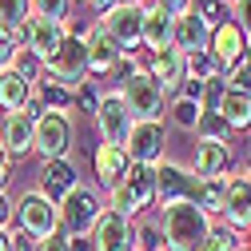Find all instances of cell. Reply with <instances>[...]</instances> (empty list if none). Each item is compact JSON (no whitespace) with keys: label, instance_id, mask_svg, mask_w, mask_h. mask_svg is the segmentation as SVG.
<instances>
[{"label":"cell","instance_id":"obj_20","mask_svg":"<svg viewBox=\"0 0 251 251\" xmlns=\"http://www.w3.org/2000/svg\"><path fill=\"white\" fill-rule=\"evenodd\" d=\"M32 144H36V120L28 112H16V116L0 120V148H4L12 160H16V155H28Z\"/></svg>","mask_w":251,"mask_h":251},{"label":"cell","instance_id":"obj_40","mask_svg":"<svg viewBox=\"0 0 251 251\" xmlns=\"http://www.w3.org/2000/svg\"><path fill=\"white\" fill-rule=\"evenodd\" d=\"M36 251H72V239H68L64 231H56V235L40 239V243H36Z\"/></svg>","mask_w":251,"mask_h":251},{"label":"cell","instance_id":"obj_31","mask_svg":"<svg viewBox=\"0 0 251 251\" xmlns=\"http://www.w3.org/2000/svg\"><path fill=\"white\" fill-rule=\"evenodd\" d=\"M196 136H200V140H211V144H227V140H231V128L224 124L219 112H203L200 124H196Z\"/></svg>","mask_w":251,"mask_h":251},{"label":"cell","instance_id":"obj_19","mask_svg":"<svg viewBox=\"0 0 251 251\" xmlns=\"http://www.w3.org/2000/svg\"><path fill=\"white\" fill-rule=\"evenodd\" d=\"M207 44H211V28L200 20L196 8H187L183 16H176V24H172V48L176 52L192 56V52H203Z\"/></svg>","mask_w":251,"mask_h":251},{"label":"cell","instance_id":"obj_23","mask_svg":"<svg viewBox=\"0 0 251 251\" xmlns=\"http://www.w3.org/2000/svg\"><path fill=\"white\" fill-rule=\"evenodd\" d=\"M32 92H36V84L24 80L16 68H4V72H0V108H4V116L24 112L28 104H32Z\"/></svg>","mask_w":251,"mask_h":251},{"label":"cell","instance_id":"obj_24","mask_svg":"<svg viewBox=\"0 0 251 251\" xmlns=\"http://www.w3.org/2000/svg\"><path fill=\"white\" fill-rule=\"evenodd\" d=\"M219 116L231 132H251V92L247 88H224V96H219Z\"/></svg>","mask_w":251,"mask_h":251},{"label":"cell","instance_id":"obj_6","mask_svg":"<svg viewBox=\"0 0 251 251\" xmlns=\"http://www.w3.org/2000/svg\"><path fill=\"white\" fill-rule=\"evenodd\" d=\"M100 211H104L100 192L80 183L76 192L60 203V231H64L68 239H88V231H92V224L100 219Z\"/></svg>","mask_w":251,"mask_h":251},{"label":"cell","instance_id":"obj_2","mask_svg":"<svg viewBox=\"0 0 251 251\" xmlns=\"http://www.w3.org/2000/svg\"><path fill=\"white\" fill-rule=\"evenodd\" d=\"M120 96L124 104L132 108L136 120H164V108H168V96H164V88L155 84L136 60L132 64H120Z\"/></svg>","mask_w":251,"mask_h":251},{"label":"cell","instance_id":"obj_21","mask_svg":"<svg viewBox=\"0 0 251 251\" xmlns=\"http://www.w3.org/2000/svg\"><path fill=\"white\" fill-rule=\"evenodd\" d=\"M192 168L200 179H224L231 172V148L227 144H211V140H200L196 144V155H192Z\"/></svg>","mask_w":251,"mask_h":251},{"label":"cell","instance_id":"obj_38","mask_svg":"<svg viewBox=\"0 0 251 251\" xmlns=\"http://www.w3.org/2000/svg\"><path fill=\"white\" fill-rule=\"evenodd\" d=\"M231 20L239 24V32L251 40V0H235L231 4Z\"/></svg>","mask_w":251,"mask_h":251},{"label":"cell","instance_id":"obj_28","mask_svg":"<svg viewBox=\"0 0 251 251\" xmlns=\"http://www.w3.org/2000/svg\"><path fill=\"white\" fill-rule=\"evenodd\" d=\"M224 76V68H219V60L203 48V52H192V56H183V80H196V84H211Z\"/></svg>","mask_w":251,"mask_h":251},{"label":"cell","instance_id":"obj_8","mask_svg":"<svg viewBox=\"0 0 251 251\" xmlns=\"http://www.w3.org/2000/svg\"><path fill=\"white\" fill-rule=\"evenodd\" d=\"M44 76H52L56 84H64L72 92L88 80V44L80 32H68V40L52 52V60L44 64Z\"/></svg>","mask_w":251,"mask_h":251},{"label":"cell","instance_id":"obj_42","mask_svg":"<svg viewBox=\"0 0 251 251\" xmlns=\"http://www.w3.org/2000/svg\"><path fill=\"white\" fill-rule=\"evenodd\" d=\"M0 231H12V200H8V192H0Z\"/></svg>","mask_w":251,"mask_h":251},{"label":"cell","instance_id":"obj_41","mask_svg":"<svg viewBox=\"0 0 251 251\" xmlns=\"http://www.w3.org/2000/svg\"><path fill=\"white\" fill-rule=\"evenodd\" d=\"M8 251H36V239L12 227V231H8Z\"/></svg>","mask_w":251,"mask_h":251},{"label":"cell","instance_id":"obj_10","mask_svg":"<svg viewBox=\"0 0 251 251\" xmlns=\"http://www.w3.org/2000/svg\"><path fill=\"white\" fill-rule=\"evenodd\" d=\"M128 155H132V164H144V168H160L168 160V128H164V120H136L132 124V136H128Z\"/></svg>","mask_w":251,"mask_h":251},{"label":"cell","instance_id":"obj_45","mask_svg":"<svg viewBox=\"0 0 251 251\" xmlns=\"http://www.w3.org/2000/svg\"><path fill=\"white\" fill-rule=\"evenodd\" d=\"M0 251H8V231H0Z\"/></svg>","mask_w":251,"mask_h":251},{"label":"cell","instance_id":"obj_39","mask_svg":"<svg viewBox=\"0 0 251 251\" xmlns=\"http://www.w3.org/2000/svg\"><path fill=\"white\" fill-rule=\"evenodd\" d=\"M144 4H151V8H160V12H168V16L176 20V16H183L187 8H192V0H144Z\"/></svg>","mask_w":251,"mask_h":251},{"label":"cell","instance_id":"obj_17","mask_svg":"<svg viewBox=\"0 0 251 251\" xmlns=\"http://www.w3.org/2000/svg\"><path fill=\"white\" fill-rule=\"evenodd\" d=\"M144 72L164 88V96L172 100L176 92H179V84H183V52H176V48H164V52H148V64H144Z\"/></svg>","mask_w":251,"mask_h":251},{"label":"cell","instance_id":"obj_44","mask_svg":"<svg viewBox=\"0 0 251 251\" xmlns=\"http://www.w3.org/2000/svg\"><path fill=\"white\" fill-rule=\"evenodd\" d=\"M116 4H120V0H88V8H92V16H96V20H100L104 12H112Z\"/></svg>","mask_w":251,"mask_h":251},{"label":"cell","instance_id":"obj_4","mask_svg":"<svg viewBox=\"0 0 251 251\" xmlns=\"http://www.w3.org/2000/svg\"><path fill=\"white\" fill-rule=\"evenodd\" d=\"M12 227L24 231V235H32V239L40 243V239H48V235L60 231V207L32 187V192H24V196L12 203Z\"/></svg>","mask_w":251,"mask_h":251},{"label":"cell","instance_id":"obj_3","mask_svg":"<svg viewBox=\"0 0 251 251\" xmlns=\"http://www.w3.org/2000/svg\"><path fill=\"white\" fill-rule=\"evenodd\" d=\"M151 203H155V168H144V164H132V172L108 192V207H116L128 219L144 215Z\"/></svg>","mask_w":251,"mask_h":251},{"label":"cell","instance_id":"obj_16","mask_svg":"<svg viewBox=\"0 0 251 251\" xmlns=\"http://www.w3.org/2000/svg\"><path fill=\"white\" fill-rule=\"evenodd\" d=\"M76 187H80V172H76V164L68 160V155H64V160H48V164L40 168V187H36V192L48 196L56 207L64 203Z\"/></svg>","mask_w":251,"mask_h":251},{"label":"cell","instance_id":"obj_11","mask_svg":"<svg viewBox=\"0 0 251 251\" xmlns=\"http://www.w3.org/2000/svg\"><path fill=\"white\" fill-rule=\"evenodd\" d=\"M64 40H68V20H36V16H28V24L20 28V48L32 52L40 64H48L52 52Z\"/></svg>","mask_w":251,"mask_h":251},{"label":"cell","instance_id":"obj_34","mask_svg":"<svg viewBox=\"0 0 251 251\" xmlns=\"http://www.w3.org/2000/svg\"><path fill=\"white\" fill-rule=\"evenodd\" d=\"M192 8L200 12V20H203L207 28H219V24L231 20V8L224 4V0H192Z\"/></svg>","mask_w":251,"mask_h":251},{"label":"cell","instance_id":"obj_33","mask_svg":"<svg viewBox=\"0 0 251 251\" xmlns=\"http://www.w3.org/2000/svg\"><path fill=\"white\" fill-rule=\"evenodd\" d=\"M28 16H32V8H28V0H0V24H4V28L20 32V28L28 24Z\"/></svg>","mask_w":251,"mask_h":251},{"label":"cell","instance_id":"obj_18","mask_svg":"<svg viewBox=\"0 0 251 251\" xmlns=\"http://www.w3.org/2000/svg\"><path fill=\"white\" fill-rule=\"evenodd\" d=\"M92 168H96V179L104 192H112V187L132 172V155L128 148H120V144H100L96 155H92Z\"/></svg>","mask_w":251,"mask_h":251},{"label":"cell","instance_id":"obj_12","mask_svg":"<svg viewBox=\"0 0 251 251\" xmlns=\"http://www.w3.org/2000/svg\"><path fill=\"white\" fill-rule=\"evenodd\" d=\"M132 124H136V116H132V108L124 104V96L120 92H104L100 96V108H96V128H100V136H104V144H128V136H132Z\"/></svg>","mask_w":251,"mask_h":251},{"label":"cell","instance_id":"obj_36","mask_svg":"<svg viewBox=\"0 0 251 251\" xmlns=\"http://www.w3.org/2000/svg\"><path fill=\"white\" fill-rule=\"evenodd\" d=\"M28 8L36 20H68L72 0H28Z\"/></svg>","mask_w":251,"mask_h":251},{"label":"cell","instance_id":"obj_43","mask_svg":"<svg viewBox=\"0 0 251 251\" xmlns=\"http://www.w3.org/2000/svg\"><path fill=\"white\" fill-rule=\"evenodd\" d=\"M8 179H12V155L0 148V192H8Z\"/></svg>","mask_w":251,"mask_h":251},{"label":"cell","instance_id":"obj_50","mask_svg":"<svg viewBox=\"0 0 251 251\" xmlns=\"http://www.w3.org/2000/svg\"><path fill=\"white\" fill-rule=\"evenodd\" d=\"M80 4H88V0H80Z\"/></svg>","mask_w":251,"mask_h":251},{"label":"cell","instance_id":"obj_30","mask_svg":"<svg viewBox=\"0 0 251 251\" xmlns=\"http://www.w3.org/2000/svg\"><path fill=\"white\" fill-rule=\"evenodd\" d=\"M200 116H203V108H200L196 100H187V96H172V124H176V128L196 132Z\"/></svg>","mask_w":251,"mask_h":251},{"label":"cell","instance_id":"obj_5","mask_svg":"<svg viewBox=\"0 0 251 251\" xmlns=\"http://www.w3.org/2000/svg\"><path fill=\"white\" fill-rule=\"evenodd\" d=\"M72 140H76V124H72V112H40L36 116V144L32 151L40 160H64L72 151Z\"/></svg>","mask_w":251,"mask_h":251},{"label":"cell","instance_id":"obj_35","mask_svg":"<svg viewBox=\"0 0 251 251\" xmlns=\"http://www.w3.org/2000/svg\"><path fill=\"white\" fill-rule=\"evenodd\" d=\"M100 96H104V88H100L96 80H84V84L72 92V108H80V112H92V116H96V108H100Z\"/></svg>","mask_w":251,"mask_h":251},{"label":"cell","instance_id":"obj_47","mask_svg":"<svg viewBox=\"0 0 251 251\" xmlns=\"http://www.w3.org/2000/svg\"><path fill=\"white\" fill-rule=\"evenodd\" d=\"M120 4H144V0H120Z\"/></svg>","mask_w":251,"mask_h":251},{"label":"cell","instance_id":"obj_14","mask_svg":"<svg viewBox=\"0 0 251 251\" xmlns=\"http://www.w3.org/2000/svg\"><path fill=\"white\" fill-rule=\"evenodd\" d=\"M88 239H92V251H132V219L120 215L116 207H104Z\"/></svg>","mask_w":251,"mask_h":251},{"label":"cell","instance_id":"obj_48","mask_svg":"<svg viewBox=\"0 0 251 251\" xmlns=\"http://www.w3.org/2000/svg\"><path fill=\"white\" fill-rule=\"evenodd\" d=\"M224 4H227V8H231V4H235V0H224Z\"/></svg>","mask_w":251,"mask_h":251},{"label":"cell","instance_id":"obj_26","mask_svg":"<svg viewBox=\"0 0 251 251\" xmlns=\"http://www.w3.org/2000/svg\"><path fill=\"white\" fill-rule=\"evenodd\" d=\"M132 251H168L164 247V231H160V215H136L132 224Z\"/></svg>","mask_w":251,"mask_h":251},{"label":"cell","instance_id":"obj_46","mask_svg":"<svg viewBox=\"0 0 251 251\" xmlns=\"http://www.w3.org/2000/svg\"><path fill=\"white\" fill-rule=\"evenodd\" d=\"M243 247H247V251H251V227H247V239H243Z\"/></svg>","mask_w":251,"mask_h":251},{"label":"cell","instance_id":"obj_9","mask_svg":"<svg viewBox=\"0 0 251 251\" xmlns=\"http://www.w3.org/2000/svg\"><path fill=\"white\" fill-rule=\"evenodd\" d=\"M100 28L116 40L124 56H136L144 48V4H116L112 12L100 16Z\"/></svg>","mask_w":251,"mask_h":251},{"label":"cell","instance_id":"obj_27","mask_svg":"<svg viewBox=\"0 0 251 251\" xmlns=\"http://www.w3.org/2000/svg\"><path fill=\"white\" fill-rule=\"evenodd\" d=\"M36 104L44 108V112H72V88H64V84H56L52 76H40L36 80Z\"/></svg>","mask_w":251,"mask_h":251},{"label":"cell","instance_id":"obj_29","mask_svg":"<svg viewBox=\"0 0 251 251\" xmlns=\"http://www.w3.org/2000/svg\"><path fill=\"white\" fill-rule=\"evenodd\" d=\"M224 196H227V176L224 179H200V207L211 215V219H219V211H224Z\"/></svg>","mask_w":251,"mask_h":251},{"label":"cell","instance_id":"obj_7","mask_svg":"<svg viewBox=\"0 0 251 251\" xmlns=\"http://www.w3.org/2000/svg\"><path fill=\"white\" fill-rule=\"evenodd\" d=\"M196 200H200V176L187 168V164L164 160L160 168H155V203H160V207L196 203Z\"/></svg>","mask_w":251,"mask_h":251},{"label":"cell","instance_id":"obj_1","mask_svg":"<svg viewBox=\"0 0 251 251\" xmlns=\"http://www.w3.org/2000/svg\"><path fill=\"white\" fill-rule=\"evenodd\" d=\"M160 231H164V247L168 251H196L207 231L215 227V219L200 207V203H172V207H160Z\"/></svg>","mask_w":251,"mask_h":251},{"label":"cell","instance_id":"obj_49","mask_svg":"<svg viewBox=\"0 0 251 251\" xmlns=\"http://www.w3.org/2000/svg\"><path fill=\"white\" fill-rule=\"evenodd\" d=\"M235 251H247V247H243V243H239V247H235Z\"/></svg>","mask_w":251,"mask_h":251},{"label":"cell","instance_id":"obj_25","mask_svg":"<svg viewBox=\"0 0 251 251\" xmlns=\"http://www.w3.org/2000/svg\"><path fill=\"white\" fill-rule=\"evenodd\" d=\"M172 24H176V20H172L168 12L144 4V48H148V52H164V48H172Z\"/></svg>","mask_w":251,"mask_h":251},{"label":"cell","instance_id":"obj_22","mask_svg":"<svg viewBox=\"0 0 251 251\" xmlns=\"http://www.w3.org/2000/svg\"><path fill=\"white\" fill-rule=\"evenodd\" d=\"M243 48H247V36L239 32V24H235V20L211 28V44H207V52L219 60V68H224V72L243 60Z\"/></svg>","mask_w":251,"mask_h":251},{"label":"cell","instance_id":"obj_37","mask_svg":"<svg viewBox=\"0 0 251 251\" xmlns=\"http://www.w3.org/2000/svg\"><path fill=\"white\" fill-rule=\"evenodd\" d=\"M16 52H20V32H12V28H4V24H0V72H4V68H12Z\"/></svg>","mask_w":251,"mask_h":251},{"label":"cell","instance_id":"obj_15","mask_svg":"<svg viewBox=\"0 0 251 251\" xmlns=\"http://www.w3.org/2000/svg\"><path fill=\"white\" fill-rule=\"evenodd\" d=\"M84 44H88V76H96V80H104V76L120 72V64L128 60V56L116 48V40L100 28V20L84 32Z\"/></svg>","mask_w":251,"mask_h":251},{"label":"cell","instance_id":"obj_13","mask_svg":"<svg viewBox=\"0 0 251 251\" xmlns=\"http://www.w3.org/2000/svg\"><path fill=\"white\" fill-rule=\"evenodd\" d=\"M219 219H224V227H231V231H247L251 227V168L227 176V196H224Z\"/></svg>","mask_w":251,"mask_h":251},{"label":"cell","instance_id":"obj_32","mask_svg":"<svg viewBox=\"0 0 251 251\" xmlns=\"http://www.w3.org/2000/svg\"><path fill=\"white\" fill-rule=\"evenodd\" d=\"M243 239H239V231H231V227H224V224H215L211 231H207V239L196 247V251H235Z\"/></svg>","mask_w":251,"mask_h":251}]
</instances>
